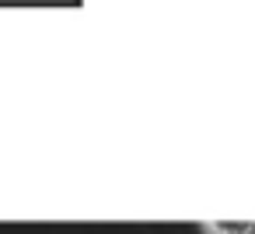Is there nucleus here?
<instances>
[{
    "label": "nucleus",
    "instance_id": "nucleus-1",
    "mask_svg": "<svg viewBox=\"0 0 255 234\" xmlns=\"http://www.w3.org/2000/svg\"><path fill=\"white\" fill-rule=\"evenodd\" d=\"M234 234H255V220H234Z\"/></svg>",
    "mask_w": 255,
    "mask_h": 234
}]
</instances>
